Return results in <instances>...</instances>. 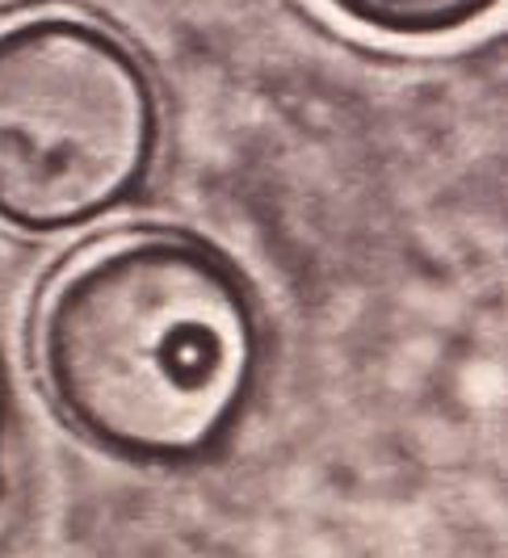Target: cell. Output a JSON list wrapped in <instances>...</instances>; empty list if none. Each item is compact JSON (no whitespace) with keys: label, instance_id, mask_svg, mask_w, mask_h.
Instances as JSON below:
<instances>
[{"label":"cell","instance_id":"cell-4","mask_svg":"<svg viewBox=\"0 0 508 558\" xmlns=\"http://www.w3.org/2000/svg\"><path fill=\"white\" fill-rule=\"evenodd\" d=\"M4 433H9V403H4V383H0V462H4Z\"/></svg>","mask_w":508,"mask_h":558},{"label":"cell","instance_id":"cell-2","mask_svg":"<svg viewBox=\"0 0 508 558\" xmlns=\"http://www.w3.org/2000/svg\"><path fill=\"white\" fill-rule=\"evenodd\" d=\"M156 151V84L113 29L72 13L0 26V223H97L140 194Z\"/></svg>","mask_w":508,"mask_h":558},{"label":"cell","instance_id":"cell-3","mask_svg":"<svg viewBox=\"0 0 508 558\" xmlns=\"http://www.w3.org/2000/svg\"><path fill=\"white\" fill-rule=\"evenodd\" d=\"M349 26L378 38H446L483 22L500 0H324Z\"/></svg>","mask_w":508,"mask_h":558},{"label":"cell","instance_id":"cell-1","mask_svg":"<svg viewBox=\"0 0 508 558\" xmlns=\"http://www.w3.org/2000/svg\"><path fill=\"white\" fill-rule=\"evenodd\" d=\"M265 357L249 281L223 252L147 231L72 265L38 315L59 420L131 466H194L227 446Z\"/></svg>","mask_w":508,"mask_h":558}]
</instances>
